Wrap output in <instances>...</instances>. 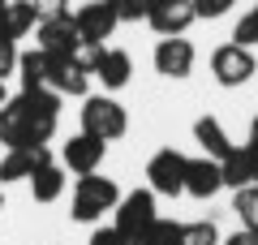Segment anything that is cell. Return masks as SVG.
Masks as SVG:
<instances>
[{
  "instance_id": "2",
  "label": "cell",
  "mask_w": 258,
  "mask_h": 245,
  "mask_svg": "<svg viewBox=\"0 0 258 245\" xmlns=\"http://www.w3.org/2000/svg\"><path fill=\"white\" fill-rule=\"evenodd\" d=\"M116 202H120V185L112 181V176L86 172V176H78V185H74L69 215H74L78 224H99L108 211H116Z\"/></svg>"
},
{
  "instance_id": "21",
  "label": "cell",
  "mask_w": 258,
  "mask_h": 245,
  "mask_svg": "<svg viewBox=\"0 0 258 245\" xmlns=\"http://www.w3.org/2000/svg\"><path fill=\"white\" fill-rule=\"evenodd\" d=\"M232 211H237L241 228L258 232V185H241V190H232Z\"/></svg>"
},
{
  "instance_id": "33",
  "label": "cell",
  "mask_w": 258,
  "mask_h": 245,
  "mask_svg": "<svg viewBox=\"0 0 258 245\" xmlns=\"http://www.w3.org/2000/svg\"><path fill=\"white\" fill-rule=\"evenodd\" d=\"M5 99H9V91H5V78H0V103H5Z\"/></svg>"
},
{
  "instance_id": "11",
  "label": "cell",
  "mask_w": 258,
  "mask_h": 245,
  "mask_svg": "<svg viewBox=\"0 0 258 245\" xmlns=\"http://www.w3.org/2000/svg\"><path fill=\"white\" fill-rule=\"evenodd\" d=\"M224 190V172H220V159H211V155H198V159L185 163V194L198 202L215 198V194Z\"/></svg>"
},
{
  "instance_id": "32",
  "label": "cell",
  "mask_w": 258,
  "mask_h": 245,
  "mask_svg": "<svg viewBox=\"0 0 258 245\" xmlns=\"http://www.w3.org/2000/svg\"><path fill=\"white\" fill-rule=\"evenodd\" d=\"M249 142H258V116L249 120Z\"/></svg>"
},
{
  "instance_id": "12",
  "label": "cell",
  "mask_w": 258,
  "mask_h": 245,
  "mask_svg": "<svg viewBox=\"0 0 258 245\" xmlns=\"http://www.w3.org/2000/svg\"><path fill=\"white\" fill-rule=\"evenodd\" d=\"M74 26H78V35H82V39L103 43V39H112V30H116L120 22H116V13H112L103 0H86V5H78Z\"/></svg>"
},
{
  "instance_id": "28",
  "label": "cell",
  "mask_w": 258,
  "mask_h": 245,
  "mask_svg": "<svg viewBox=\"0 0 258 245\" xmlns=\"http://www.w3.org/2000/svg\"><path fill=\"white\" fill-rule=\"evenodd\" d=\"M86 245H134V241H129L125 232H116V228H95Z\"/></svg>"
},
{
  "instance_id": "10",
  "label": "cell",
  "mask_w": 258,
  "mask_h": 245,
  "mask_svg": "<svg viewBox=\"0 0 258 245\" xmlns=\"http://www.w3.org/2000/svg\"><path fill=\"white\" fill-rule=\"evenodd\" d=\"M82 35L74 26V13H60V18H43L39 22V47L47 56H74Z\"/></svg>"
},
{
  "instance_id": "14",
  "label": "cell",
  "mask_w": 258,
  "mask_h": 245,
  "mask_svg": "<svg viewBox=\"0 0 258 245\" xmlns=\"http://www.w3.org/2000/svg\"><path fill=\"white\" fill-rule=\"evenodd\" d=\"M47 86H52L56 95H74V99H86L91 73L78 69L69 56H52V60H47Z\"/></svg>"
},
{
  "instance_id": "16",
  "label": "cell",
  "mask_w": 258,
  "mask_h": 245,
  "mask_svg": "<svg viewBox=\"0 0 258 245\" xmlns=\"http://www.w3.org/2000/svg\"><path fill=\"white\" fill-rule=\"evenodd\" d=\"M194 138H198L203 155H211V159H224V155L237 151V142L228 138V129H224L215 116H198V120H194Z\"/></svg>"
},
{
  "instance_id": "22",
  "label": "cell",
  "mask_w": 258,
  "mask_h": 245,
  "mask_svg": "<svg viewBox=\"0 0 258 245\" xmlns=\"http://www.w3.org/2000/svg\"><path fill=\"white\" fill-rule=\"evenodd\" d=\"M138 245H181V224H176V219H164V215H159L155 224L142 232V241H138Z\"/></svg>"
},
{
  "instance_id": "7",
  "label": "cell",
  "mask_w": 258,
  "mask_h": 245,
  "mask_svg": "<svg viewBox=\"0 0 258 245\" xmlns=\"http://www.w3.org/2000/svg\"><path fill=\"white\" fill-rule=\"evenodd\" d=\"M147 22H151V30H155L159 39H168V35H185V30L198 22V13H194L189 0H151Z\"/></svg>"
},
{
  "instance_id": "9",
  "label": "cell",
  "mask_w": 258,
  "mask_h": 245,
  "mask_svg": "<svg viewBox=\"0 0 258 245\" xmlns=\"http://www.w3.org/2000/svg\"><path fill=\"white\" fill-rule=\"evenodd\" d=\"M155 73H164V78H172V82L189 78L194 73V43L181 39V35L159 39L155 43Z\"/></svg>"
},
{
  "instance_id": "35",
  "label": "cell",
  "mask_w": 258,
  "mask_h": 245,
  "mask_svg": "<svg viewBox=\"0 0 258 245\" xmlns=\"http://www.w3.org/2000/svg\"><path fill=\"white\" fill-rule=\"evenodd\" d=\"M0 211H5V194H0Z\"/></svg>"
},
{
  "instance_id": "24",
  "label": "cell",
  "mask_w": 258,
  "mask_h": 245,
  "mask_svg": "<svg viewBox=\"0 0 258 245\" xmlns=\"http://www.w3.org/2000/svg\"><path fill=\"white\" fill-rule=\"evenodd\" d=\"M112 13H116V22H147V9L151 0H103Z\"/></svg>"
},
{
  "instance_id": "5",
  "label": "cell",
  "mask_w": 258,
  "mask_h": 245,
  "mask_svg": "<svg viewBox=\"0 0 258 245\" xmlns=\"http://www.w3.org/2000/svg\"><path fill=\"white\" fill-rule=\"evenodd\" d=\"M211 73H215V82H220V86L237 91V86H245V82L258 73V60H254V52H249V47L224 43V47H215V52H211Z\"/></svg>"
},
{
  "instance_id": "4",
  "label": "cell",
  "mask_w": 258,
  "mask_h": 245,
  "mask_svg": "<svg viewBox=\"0 0 258 245\" xmlns=\"http://www.w3.org/2000/svg\"><path fill=\"white\" fill-rule=\"evenodd\" d=\"M112 215H116V224H112V228H116V232H125L129 241L138 245L142 232H147V228L159 219V211H155V194H151V190L120 194V202H116V211H112Z\"/></svg>"
},
{
  "instance_id": "31",
  "label": "cell",
  "mask_w": 258,
  "mask_h": 245,
  "mask_svg": "<svg viewBox=\"0 0 258 245\" xmlns=\"http://www.w3.org/2000/svg\"><path fill=\"white\" fill-rule=\"evenodd\" d=\"M245 159H249V176L258 185V142H245Z\"/></svg>"
},
{
  "instance_id": "25",
  "label": "cell",
  "mask_w": 258,
  "mask_h": 245,
  "mask_svg": "<svg viewBox=\"0 0 258 245\" xmlns=\"http://www.w3.org/2000/svg\"><path fill=\"white\" fill-rule=\"evenodd\" d=\"M232 43H241V47H258V5L237 22V30H232Z\"/></svg>"
},
{
  "instance_id": "3",
  "label": "cell",
  "mask_w": 258,
  "mask_h": 245,
  "mask_svg": "<svg viewBox=\"0 0 258 245\" xmlns=\"http://www.w3.org/2000/svg\"><path fill=\"white\" fill-rule=\"evenodd\" d=\"M125 129H129V116H125V108H120L112 95H86L82 134L99 138V142H116V138H125Z\"/></svg>"
},
{
  "instance_id": "13",
  "label": "cell",
  "mask_w": 258,
  "mask_h": 245,
  "mask_svg": "<svg viewBox=\"0 0 258 245\" xmlns=\"http://www.w3.org/2000/svg\"><path fill=\"white\" fill-rule=\"evenodd\" d=\"M47 159H52V155H47V146H9V151H5V159H0V185H9V181H30V176H35V168H43Z\"/></svg>"
},
{
  "instance_id": "20",
  "label": "cell",
  "mask_w": 258,
  "mask_h": 245,
  "mask_svg": "<svg viewBox=\"0 0 258 245\" xmlns=\"http://www.w3.org/2000/svg\"><path fill=\"white\" fill-rule=\"evenodd\" d=\"M220 172H224V190L254 185V176H249V159H245V146H237L232 155H224V159H220Z\"/></svg>"
},
{
  "instance_id": "34",
  "label": "cell",
  "mask_w": 258,
  "mask_h": 245,
  "mask_svg": "<svg viewBox=\"0 0 258 245\" xmlns=\"http://www.w3.org/2000/svg\"><path fill=\"white\" fill-rule=\"evenodd\" d=\"M5 9H9V0H0V18H5Z\"/></svg>"
},
{
  "instance_id": "17",
  "label": "cell",
  "mask_w": 258,
  "mask_h": 245,
  "mask_svg": "<svg viewBox=\"0 0 258 245\" xmlns=\"http://www.w3.org/2000/svg\"><path fill=\"white\" fill-rule=\"evenodd\" d=\"M39 22V9L35 0H9V9H5V18H0V39H13L18 43L22 35H30Z\"/></svg>"
},
{
  "instance_id": "6",
  "label": "cell",
  "mask_w": 258,
  "mask_h": 245,
  "mask_svg": "<svg viewBox=\"0 0 258 245\" xmlns=\"http://www.w3.org/2000/svg\"><path fill=\"white\" fill-rule=\"evenodd\" d=\"M185 155L172 151V146H164V151L151 155L147 163V181H151V194H164V198H176V194H185Z\"/></svg>"
},
{
  "instance_id": "26",
  "label": "cell",
  "mask_w": 258,
  "mask_h": 245,
  "mask_svg": "<svg viewBox=\"0 0 258 245\" xmlns=\"http://www.w3.org/2000/svg\"><path fill=\"white\" fill-rule=\"evenodd\" d=\"M189 5H194V13H198V18H224L237 0H189Z\"/></svg>"
},
{
  "instance_id": "8",
  "label": "cell",
  "mask_w": 258,
  "mask_h": 245,
  "mask_svg": "<svg viewBox=\"0 0 258 245\" xmlns=\"http://www.w3.org/2000/svg\"><path fill=\"white\" fill-rule=\"evenodd\" d=\"M103 155H108V142H99V138H91V134H74L60 146V163L69 168V172H78V176L99 172Z\"/></svg>"
},
{
  "instance_id": "29",
  "label": "cell",
  "mask_w": 258,
  "mask_h": 245,
  "mask_svg": "<svg viewBox=\"0 0 258 245\" xmlns=\"http://www.w3.org/2000/svg\"><path fill=\"white\" fill-rule=\"evenodd\" d=\"M39 9V22L43 18H60V13H69V0H35Z\"/></svg>"
},
{
  "instance_id": "23",
  "label": "cell",
  "mask_w": 258,
  "mask_h": 245,
  "mask_svg": "<svg viewBox=\"0 0 258 245\" xmlns=\"http://www.w3.org/2000/svg\"><path fill=\"white\" fill-rule=\"evenodd\" d=\"M181 245H220V228H215L211 219L181 224Z\"/></svg>"
},
{
  "instance_id": "18",
  "label": "cell",
  "mask_w": 258,
  "mask_h": 245,
  "mask_svg": "<svg viewBox=\"0 0 258 245\" xmlns=\"http://www.w3.org/2000/svg\"><path fill=\"white\" fill-rule=\"evenodd\" d=\"M64 185H69V176H64V163H56V159H47L43 168H35V176H30L35 202H56L64 194Z\"/></svg>"
},
{
  "instance_id": "27",
  "label": "cell",
  "mask_w": 258,
  "mask_h": 245,
  "mask_svg": "<svg viewBox=\"0 0 258 245\" xmlns=\"http://www.w3.org/2000/svg\"><path fill=\"white\" fill-rule=\"evenodd\" d=\"M18 43L13 39H0V78H9V73H18Z\"/></svg>"
},
{
  "instance_id": "15",
  "label": "cell",
  "mask_w": 258,
  "mask_h": 245,
  "mask_svg": "<svg viewBox=\"0 0 258 245\" xmlns=\"http://www.w3.org/2000/svg\"><path fill=\"white\" fill-rule=\"evenodd\" d=\"M129 73H134L129 52H120V47H103L99 65H95V78L103 82V91H120V86H129Z\"/></svg>"
},
{
  "instance_id": "30",
  "label": "cell",
  "mask_w": 258,
  "mask_h": 245,
  "mask_svg": "<svg viewBox=\"0 0 258 245\" xmlns=\"http://www.w3.org/2000/svg\"><path fill=\"white\" fill-rule=\"evenodd\" d=\"M224 245H258V232H249V228H237V232H232Z\"/></svg>"
},
{
  "instance_id": "19",
  "label": "cell",
  "mask_w": 258,
  "mask_h": 245,
  "mask_svg": "<svg viewBox=\"0 0 258 245\" xmlns=\"http://www.w3.org/2000/svg\"><path fill=\"white\" fill-rule=\"evenodd\" d=\"M47 60L52 56L43 52V47H30V52L18 56V78H22V91H39V86H47Z\"/></svg>"
},
{
  "instance_id": "1",
  "label": "cell",
  "mask_w": 258,
  "mask_h": 245,
  "mask_svg": "<svg viewBox=\"0 0 258 245\" xmlns=\"http://www.w3.org/2000/svg\"><path fill=\"white\" fill-rule=\"evenodd\" d=\"M60 103L64 95H56L52 86L39 91H22L13 99L0 103V142L9 146H47L60 125Z\"/></svg>"
}]
</instances>
